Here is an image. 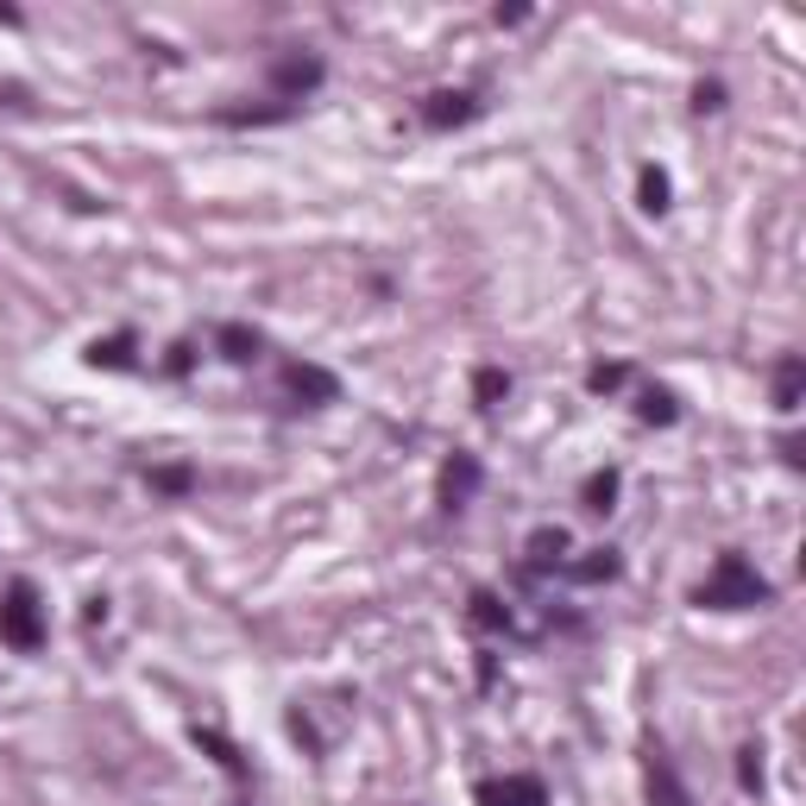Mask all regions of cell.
Segmentation results:
<instances>
[{"mask_svg":"<svg viewBox=\"0 0 806 806\" xmlns=\"http://www.w3.org/2000/svg\"><path fill=\"white\" fill-rule=\"evenodd\" d=\"M768 599H775V592H768V580L749 568L737 549L718 554V561H712V573L693 586V605H700V611H756V605H768Z\"/></svg>","mask_w":806,"mask_h":806,"instance_id":"6da1fadb","label":"cell"},{"mask_svg":"<svg viewBox=\"0 0 806 806\" xmlns=\"http://www.w3.org/2000/svg\"><path fill=\"white\" fill-rule=\"evenodd\" d=\"M0 643L7 650H44V605H39V592H32V580H13V586L0 592Z\"/></svg>","mask_w":806,"mask_h":806,"instance_id":"7a4b0ae2","label":"cell"},{"mask_svg":"<svg viewBox=\"0 0 806 806\" xmlns=\"http://www.w3.org/2000/svg\"><path fill=\"white\" fill-rule=\"evenodd\" d=\"M467 120H479V95H472V89H435V95L422 101V126H429V133H453V126H467Z\"/></svg>","mask_w":806,"mask_h":806,"instance_id":"3957f363","label":"cell"},{"mask_svg":"<svg viewBox=\"0 0 806 806\" xmlns=\"http://www.w3.org/2000/svg\"><path fill=\"white\" fill-rule=\"evenodd\" d=\"M284 391H290L296 404L322 410V404H335V397H340V378L328 373V366H309V359H296V366H284Z\"/></svg>","mask_w":806,"mask_h":806,"instance_id":"277c9868","label":"cell"},{"mask_svg":"<svg viewBox=\"0 0 806 806\" xmlns=\"http://www.w3.org/2000/svg\"><path fill=\"white\" fill-rule=\"evenodd\" d=\"M479 806H549V787L535 775H498V782H479Z\"/></svg>","mask_w":806,"mask_h":806,"instance_id":"5b68a950","label":"cell"},{"mask_svg":"<svg viewBox=\"0 0 806 806\" xmlns=\"http://www.w3.org/2000/svg\"><path fill=\"white\" fill-rule=\"evenodd\" d=\"M479 479H486L479 460H472V453H453L448 467H441V511H467L472 492H479Z\"/></svg>","mask_w":806,"mask_h":806,"instance_id":"8992f818","label":"cell"},{"mask_svg":"<svg viewBox=\"0 0 806 806\" xmlns=\"http://www.w3.org/2000/svg\"><path fill=\"white\" fill-rule=\"evenodd\" d=\"M215 347H221V359H234V366H253L258 347H265V335H258V328H246V322H227V328H215Z\"/></svg>","mask_w":806,"mask_h":806,"instance_id":"52a82bcc","label":"cell"},{"mask_svg":"<svg viewBox=\"0 0 806 806\" xmlns=\"http://www.w3.org/2000/svg\"><path fill=\"white\" fill-rule=\"evenodd\" d=\"M650 800L655 806H693L687 787H681V775H674V763L662 756V749H650Z\"/></svg>","mask_w":806,"mask_h":806,"instance_id":"ba28073f","label":"cell"},{"mask_svg":"<svg viewBox=\"0 0 806 806\" xmlns=\"http://www.w3.org/2000/svg\"><path fill=\"white\" fill-rule=\"evenodd\" d=\"M272 82H277V95H309L322 82V58H284L272 70Z\"/></svg>","mask_w":806,"mask_h":806,"instance_id":"9c48e42d","label":"cell"},{"mask_svg":"<svg viewBox=\"0 0 806 806\" xmlns=\"http://www.w3.org/2000/svg\"><path fill=\"white\" fill-rule=\"evenodd\" d=\"M561 554H568V530L561 523H542V530L530 535V568H561Z\"/></svg>","mask_w":806,"mask_h":806,"instance_id":"30bf717a","label":"cell"},{"mask_svg":"<svg viewBox=\"0 0 806 806\" xmlns=\"http://www.w3.org/2000/svg\"><path fill=\"white\" fill-rule=\"evenodd\" d=\"M561 573H568V580H580V586H599V580H618V554H611V549H592L586 561H561Z\"/></svg>","mask_w":806,"mask_h":806,"instance_id":"8fae6325","label":"cell"},{"mask_svg":"<svg viewBox=\"0 0 806 806\" xmlns=\"http://www.w3.org/2000/svg\"><path fill=\"white\" fill-rule=\"evenodd\" d=\"M800 385H806V366L787 354L782 366H775V410H787V416L800 410Z\"/></svg>","mask_w":806,"mask_h":806,"instance_id":"7c38bea8","label":"cell"},{"mask_svg":"<svg viewBox=\"0 0 806 806\" xmlns=\"http://www.w3.org/2000/svg\"><path fill=\"white\" fill-rule=\"evenodd\" d=\"M89 366H108V373H126L133 366V335H108L89 347Z\"/></svg>","mask_w":806,"mask_h":806,"instance_id":"4fadbf2b","label":"cell"},{"mask_svg":"<svg viewBox=\"0 0 806 806\" xmlns=\"http://www.w3.org/2000/svg\"><path fill=\"white\" fill-rule=\"evenodd\" d=\"M636 416H643L650 429H669L674 416H681V404H674V391H662V385H655V391L636 397Z\"/></svg>","mask_w":806,"mask_h":806,"instance_id":"5bb4252c","label":"cell"},{"mask_svg":"<svg viewBox=\"0 0 806 806\" xmlns=\"http://www.w3.org/2000/svg\"><path fill=\"white\" fill-rule=\"evenodd\" d=\"M618 486H624V472H618V467L592 472V479H586V511H599V517H605L611 504H618Z\"/></svg>","mask_w":806,"mask_h":806,"instance_id":"9a60e30c","label":"cell"},{"mask_svg":"<svg viewBox=\"0 0 806 806\" xmlns=\"http://www.w3.org/2000/svg\"><path fill=\"white\" fill-rule=\"evenodd\" d=\"M472 397H479V410H498V404L511 397V373H498V366H486V373L472 378Z\"/></svg>","mask_w":806,"mask_h":806,"instance_id":"2e32d148","label":"cell"},{"mask_svg":"<svg viewBox=\"0 0 806 806\" xmlns=\"http://www.w3.org/2000/svg\"><path fill=\"white\" fill-rule=\"evenodd\" d=\"M145 479H152V492H164V498H190L196 492V472L190 467H152Z\"/></svg>","mask_w":806,"mask_h":806,"instance_id":"e0dca14e","label":"cell"},{"mask_svg":"<svg viewBox=\"0 0 806 806\" xmlns=\"http://www.w3.org/2000/svg\"><path fill=\"white\" fill-rule=\"evenodd\" d=\"M196 744L208 749V756H215V763L227 768V775H246V763H239V749L227 744V737H221V731H196Z\"/></svg>","mask_w":806,"mask_h":806,"instance_id":"ac0fdd59","label":"cell"},{"mask_svg":"<svg viewBox=\"0 0 806 806\" xmlns=\"http://www.w3.org/2000/svg\"><path fill=\"white\" fill-rule=\"evenodd\" d=\"M472 624L479 630H511V611L498 605L492 592H472Z\"/></svg>","mask_w":806,"mask_h":806,"instance_id":"d6986e66","label":"cell"},{"mask_svg":"<svg viewBox=\"0 0 806 806\" xmlns=\"http://www.w3.org/2000/svg\"><path fill=\"white\" fill-rule=\"evenodd\" d=\"M636 196H643V208H650V215H662V208H669V171H643V183H636Z\"/></svg>","mask_w":806,"mask_h":806,"instance_id":"ffe728a7","label":"cell"},{"mask_svg":"<svg viewBox=\"0 0 806 806\" xmlns=\"http://www.w3.org/2000/svg\"><path fill=\"white\" fill-rule=\"evenodd\" d=\"M586 385H592L599 397H605V391H624V385H630V366H618V359H611V366H592Z\"/></svg>","mask_w":806,"mask_h":806,"instance_id":"44dd1931","label":"cell"},{"mask_svg":"<svg viewBox=\"0 0 806 806\" xmlns=\"http://www.w3.org/2000/svg\"><path fill=\"white\" fill-rule=\"evenodd\" d=\"M737 782H744L749 794H756V787H763V749H756V744H749L744 756H737Z\"/></svg>","mask_w":806,"mask_h":806,"instance_id":"7402d4cb","label":"cell"},{"mask_svg":"<svg viewBox=\"0 0 806 806\" xmlns=\"http://www.w3.org/2000/svg\"><path fill=\"white\" fill-rule=\"evenodd\" d=\"M693 108H700V114H706V108H725V89H718V82H700V89H693Z\"/></svg>","mask_w":806,"mask_h":806,"instance_id":"603a6c76","label":"cell"}]
</instances>
